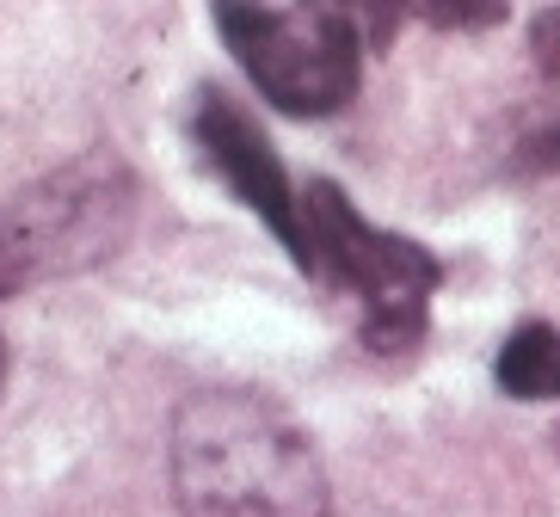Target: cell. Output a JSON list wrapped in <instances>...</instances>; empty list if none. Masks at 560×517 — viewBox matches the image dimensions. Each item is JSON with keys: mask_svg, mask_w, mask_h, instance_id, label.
I'll use <instances>...</instances> for the list:
<instances>
[{"mask_svg": "<svg viewBox=\"0 0 560 517\" xmlns=\"http://www.w3.org/2000/svg\"><path fill=\"white\" fill-rule=\"evenodd\" d=\"M412 19H425L431 32H493L505 25V7H419Z\"/></svg>", "mask_w": 560, "mask_h": 517, "instance_id": "obj_7", "label": "cell"}, {"mask_svg": "<svg viewBox=\"0 0 560 517\" xmlns=\"http://www.w3.org/2000/svg\"><path fill=\"white\" fill-rule=\"evenodd\" d=\"M166 468L185 517H332L314 437L253 388L185 395L166 432Z\"/></svg>", "mask_w": 560, "mask_h": 517, "instance_id": "obj_1", "label": "cell"}, {"mask_svg": "<svg viewBox=\"0 0 560 517\" xmlns=\"http://www.w3.org/2000/svg\"><path fill=\"white\" fill-rule=\"evenodd\" d=\"M529 50H536V68L560 81V7L529 19Z\"/></svg>", "mask_w": 560, "mask_h": 517, "instance_id": "obj_9", "label": "cell"}, {"mask_svg": "<svg viewBox=\"0 0 560 517\" xmlns=\"http://www.w3.org/2000/svg\"><path fill=\"white\" fill-rule=\"evenodd\" d=\"M493 376L511 401H560V327L524 320V327L499 345Z\"/></svg>", "mask_w": 560, "mask_h": 517, "instance_id": "obj_6", "label": "cell"}, {"mask_svg": "<svg viewBox=\"0 0 560 517\" xmlns=\"http://www.w3.org/2000/svg\"><path fill=\"white\" fill-rule=\"evenodd\" d=\"M215 32L283 117H332L363 86V32L351 7H215Z\"/></svg>", "mask_w": 560, "mask_h": 517, "instance_id": "obj_4", "label": "cell"}, {"mask_svg": "<svg viewBox=\"0 0 560 517\" xmlns=\"http://www.w3.org/2000/svg\"><path fill=\"white\" fill-rule=\"evenodd\" d=\"M136 228V173L93 149L0 203V296L105 266Z\"/></svg>", "mask_w": 560, "mask_h": 517, "instance_id": "obj_3", "label": "cell"}, {"mask_svg": "<svg viewBox=\"0 0 560 517\" xmlns=\"http://www.w3.org/2000/svg\"><path fill=\"white\" fill-rule=\"evenodd\" d=\"M517 173H560V111L548 117L536 136H524V149H517Z\"/></svg>", "mask_w": 560, "mask_h": 517, "instance_id": "obj_8", "label": "cell"}, {"mask_svg": "<svg viewBox=\"0 0 560 517\" xmlns=\"http://www.w3.org/2000/svg\"><path fill=\"white\" fill-rule=\"evenodd\" d=\"M0 376H7V351H0Z\"/></svg>", "mask_w": 560, "mask_h": 517, "instance_id": "obj_10", "label": "cell"}, {"mask_svg": "<svg viewBox=\"0 0 560 517\" xmlns=\"http://www.w3.org/2000/svg\"><path fill=\"white\" fill-rule=\"evenodd\" d=\"M302 234H308V278H327L358 296L363 345L376 357H407L425 339L431 296L444 284V259L425 240L376 228L332 179H308L302 191Z\"/></svg>", "mask_w": 560, "mask_h": 517, "instance_id": "obj_2", "label": "cell"}, {"mask_svg": "<svg viewBox=\"0 0 560 517\" xmlns=\"http://www.w3.org/2000/svg\"><path fill=\"white\" fill-rule=\"evenodd\" d=\"M191 136H198L203 161L215 167V179L229 185L234 198L247 203L253 216L265 222V228L278 234L283 247H290V259L296 266H308V234H302V191L290 185V173H283L278 149H271V136L259 130L247 117V105L229 99V93H198V111H191Z\"/></svg>", "mask_w": 560, "mask_h": 517, "instance_id": "obj_5", "label": "cell"}]
</instances>
